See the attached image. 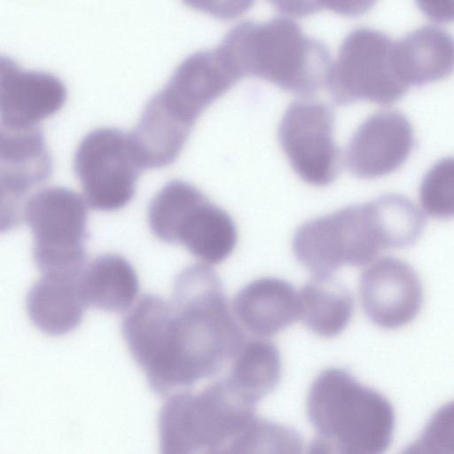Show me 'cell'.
<instances>
[{
	"mask_svg": "<svg viewBox=\"0 0 454 454\" xmlns=\"http://www.w3.org/2000/svg\"><path fill=\"white\" fill-rule=\"evenodd\" d=\"M121 331L131 356L159 395L217 374L247 339L219 276L202 263L176 275L171 301L144 294L123 318Z\"/></svg>",
	"mask_w": 454,
	"mask_h": 454,
	"instance_id": "cell-1",
	"label": "cell"
},
{
	"mask_svg": "<svg viewBox=\"0 0 454 454\" xmlns=\"http://www.w3.org/2000/svg\"><path fill=\"white\" fill-rule=\"evenodd\" d=\"M425 223L410 199L384 194L307 221L294 234L293 251L313 277L330 278L343 266L370 263L382 250L413 245Z\"/></svg>",
	"mask_w": 454,
	"mask_h": 454,
	"instance_id": "cell-2",
	"label": "cell"
},
{
	"mask_svg": "<svg viewBox=\"0 0 454 454\" xmlns=\"http://www.w3.org/2000/svg\"><path fill=\"white\" fill-rule=\"evenodd\" d=\"M226 377L199 393L169 396L158 418L160 452L253 453L262 418Z\"/></svg>",
	"mask_w": 454,
	"mask_h": 454,
	"instance_id": "cell-3",
	"label": "cell"
},
{
	"mask_svg": "<svg viewBox=\"0 0 454 454\" xmlns=\"http://www.w3.org/2000/svg\"><path fill=\"white\" fill-rule=\"evenodd\" d=\"M306 411L316 434L311 453L378 454L392 442L395 416L391 403L346 369L330 367L316 377Z\"/></svg>",
	"mask_w": 454,
	"mask_h": 454,
	"instance_id": "cell-4",
	"label": "cell"
},
{
	"mask_svg": "<svg viewBox=\"0 0 454 454\" xmlns=\"http://www.w3.org/2000/svg\"><path fill=\"white\" fill-rule=\"evenodd\" d=\"M219 46L243 76L263 79L303 97L312 96L325 85L331 66L327 46L282 17L242 21L228 31Z\"/></svg>",
	"mask_w": 454,
	"mask_h": 454,
	"instance_id": "cell-5",
	"label": "cell"
},
{
	"mask_svg": "<svg viewBox=\"0 0 454 454\" xmlns=\"http://www.w3.org/2000/svg\"><path fill=\"white\" fill-rule=\"evenodd\" d=\"M147 218L160 240L182 245L207 264L221 263L237 245V227L231 215L184 180L168 182L154 195Z\"/></svg>",
	"mask_w": 454,
	"mask_h": 454,
	"instance_id": "cell-6",
	"label": "cell"
},
{
	"mask_svg": "<svg viewBox=\"0 0 454 454\" xmlns=\"http://www.w3.org/2000/svg\"><path fill=\"white\" fill-rule=\"evenodd\" d=\"M85 199L73 190L51 186L37 191L24 210L33 236V259L43 275L80 276L89 239Z\"/></svg>",
	"mask_w": 454,
	"mask_h": 454,
	"instance_id": "cell-7",
	"label": "cell"
},
{
	"mask_svg": "<svg viewBox=\"0 0 454 454\" xmlns=\"http://www.w3.org/2000/svg\"><path fill=\"white\" fill-rule=\"evenodd\" d=\"M394 43L387 35L370 27L356 28L345 37L325 83L336 105L369 101L387 106L406 94L410 88L394 65Z\"/></svg>",
	"mask_w": 454,
	"mask_h": 454,
	"instance_id": "cell-8",
	"label": "cell"
},
{
	"mask_svg": "<svg viewBox=\"0 0 454 454\" xmlns=\"http://www.w3.org/2000/svg\"><path fill=\"white\" fill-rule=\"evenodd\" d=\"M142 170L129 134L117 128L89 132L74 157V172L84 199L98 211H116L128 205Z\"/></svg>",
	"mask_w": 454,
	"mask_h": 454,
	"instance_id": "cell-9",
	"label": "cell"
},
{
	"mask_svg": "<svg viewBox=\"0 0 454 454\" xmlns=\"http://www.w3.org/2000/svg\"><path fill=\"white\" fill-rule=\"evenodd\" d=\"M334 113L325 103L296 100L286 110L278 136L294 171L307 184L325 186L340 170V152L333 140Z\"/></svg>",
	"mask_w": 454,
	"mask_h": 454,
	"instance_id": "cell-10",
	"label": "cell"
},
{
	"mask_svg": "<svg viewBox=\"0 0 454 454\" xmlns=\"http://www.w3.org/2000/svg\"><path fill=\"white\" fill-rule=\"evenodd\" d=\"M242 78L237 66L218 46L185 58L153 98L192 129L201 113Z\"/></svg>",
	"mask_w": 454,
	"mask_h": 454,
	"instance_id": "cell-11",
	"label": "cell"
},
{
	"mask_svg": "<svg viewBox=\"0 0 454 454\" xmlns=\"http://www.w3.org/2000/svg\"><path fill=\"white\" fill-rule=\"evenodd\" d=\"M52 173V159L38 126L0 131L1 231L24 221V210L35 189Z\"/></svg>",
	"mask_w": 454,
	"mask_h": 454,
	"instance_id": "cell-12",
	"label": "cell"
},
{
	"mask_svg": "<svg viewBox=\"0 0 454 454\" xmlns=\"http://www.w3.org/2000/svg\"><path fill=\"white\" fill-rule=\"evenodd\" d=\"M414 146L409 119L397 110H381L356 129L346 148L345 163L358 178H379L400 168Z\"/></svg>",
	"mask_w": 454,
	"mask_h": 454,
	"instance_id": "cell-13",
	"label": "cell"
},
{
	"mask_svg": "<svg viewBox=\"0 0 454 454\" xmlns=\"http://www.w3.org/2000/svg\"><path fill=\"white\" fill-rule=\"evenodd\" d=\"M359 295L367 317L384 329L412 321L423 303V288L414 269L401 259L386 256L361 275Z\"/></svg>",
	"mask_w": 454,
	"mask_h": 454,
	"instance_id": "cell-14",
	"label": "cell"
},
{
	"mask_svg": "<svg viewBox=\"0 0 454 454\" xmlns=\"http://www.w3.org/2000/svg\"><path fill=\"white\" fill-rule=\"evenodd\" d=\"M67 96L65 84L56 75L24 69L10 57H1V129L36 127L63 107Z\"/></svg>",
	"mask_w": 454,
	"mask_h": 454,
	"instance_id": "cell-15",
	"label": "cell"
},
{
	"mask_svg": "<svg viewBox=\"0 0 454 454\" xmlns=\"http://www.w3.org/2000/svg\"><path fill=\"white\" fill-rule=\"evenodd\" d=\"M232 309L246 330L270 337L300 319L299 292L282 278H257L236 294Z\"/></svg>",
	"mask_w": 454,
	"mask_h": 454,
	"instance_id": "cell-16",
	"label": "cell"
},
{
	"mask_svg": "<svg viewBox=\"0 0 454 454\" xmlns=\"http://www.w3.org/2000/svg\"><path fill=\"white\" fill-rule=\"evenodd\" d=\"M394 65L409 88L445 79L454 73V37L434 26L411 31L395 41Z\"/></svg>",
	"mask_w": 454,
	"mask_h": 454,
	"instance_id": "cell-17",
	"label": "cell"
},
{
	"mask_svg": "<svg viewBox=\"0 0 454 454\" xmlns=\"http://www.w3.org/2000/svg\"><path fill=\"white\" fill-rule=\"evenodd\" d=\"M79 277L43 275L31 286L26 308L30 320L41 332L59 336L80 325L86 304Z\"/></svg>",
	"mask_w": 454,
	"mask_h": 454,
	"instance_id": "cell-18",
	"label": "cell"
},
{
	"mask_svg": "<svg viewBox=\"0 0 454 454\" xmlns=\"http://www.w3.org/2000/svg\"><path fill=\"white\" fill-rule=\"evenodd\" d=\"M79 285L86 306L115 313L129 309L139 291L135 269L117 254L97 256L83 269Z\"/></svg>",
	"mask_w": 454,
	"mask_h": 454,
	"instance_id": "cell-19",
	"label": "cell"
},
{
	"mask_svg": "<svg viewBox=\"0 0 454 454\" xmlns=\"http://www.w3.org/2000/svg\"><path fill=\"white\" fill-rule=\"evenodd\" d=\"M300 319L316 334L332 338L348 325L354 300L348 289L333 277H313L299 291Z\"/></svg>",
	"mask_w": 454,
	"mask_h": 454,
	"instance_id": "cell-20",
	"label": "cell"
},
{
	"mask_svg": "<svg viewBox=\"0 0 454 454\" xmlns=\"http://www.w3.org/2000/svg\"><path fill=\"white\" fill-rule=\"evenodd\" d=\"M282 372L278 347L263 338L246 339L225 376L249 398L258 403L278 384Z\"/></svg>",
	"mask_w": 454,
	"mask_h": 454,
	"instance_id": "cell-21",
	"label": "cell"
},
{
	"mask_svg": "<svg viewBox=\"0 0 454 454\" xmlns=\"http://www.w3.org/2000/svg\"><path fill=\"white\" fill-rule=\"evenodd\" d=\"M419 196L428 215L437 219L454 217V156L439 160L427 170Z\"/></svg>",
	"mask_w": 454,
	"mask_h": 454,
	"instance_id": "cell-22",
	"label": "cell"
},
{
	"mask_svg": "<svg viewBox=\"0 0 454 454\" xmlns=\"http://www.w3.org/2000/svg\"><path fill=\"white\" fill-rule=\"evenodd\" d=\"M405 451L454 453V401L433 414L419 438Z\"/></svg>",
	"mask_w": 454,
	"mask_h": 454,
	"instance_id": "cell-23",
	"label": "cell"
},
{
	"mask_svg": "<svg viewBox=\"0 0 454 454\" xmlns=\"http://www.w3.org/2000/svg\"><path fill=\"white\" fill-rule=\"evenodd\" d=\"M190 8L222 20H234L247 12L255 0H181Z\"/></svg>",
	"mask_w": 454,
	"mask_h": 454,
	"instance_id": "cell-24",
	"label": "cell"
},
{
	"mask_svg": "<svg viewBox=\"0 0 454 454\" xmlns=\"http://www.w3.org/2000/svg\"><path fill=\"white\" fill-rule=\"evenodd\" d=\"M268 2L279 12L295 18H304L324 10L322 0H268Z\"/></svg>",
	"mask_w": 454,
	"mask_h": 454,
	"instance_id": "cell-25",
	"label": "cell"
},
{
	"mask_svg": "<svg viewBox=\"0 0 454 454\" xmlns=\"http://www.w3.org/2000/svg\"><path fill=\"white\" fill-rule=\"evenodd\" d=\"M429 20L438 23L454 22V0H415Z\"/></svg>",
	"mask_w": 454,
	"mask_h": 454,
	"instance_id": "cell-26",
	"label": "cell"
},
{
	"mask_svg": "<svg viewBox=\"0 0 454 454\" xmlns=\"http://www.w3.org/2000/svg\"><path fill=\"white\" fill-rule=\"evenodd\" d=\"M377 0H327L328 10L346 17H358L372 8Z\"/></svg>",
	"mask_w": 454,
	"mask_h": 454,
	"instance_id": "cell-27",
	"label": "cell"
}]
</instances>
